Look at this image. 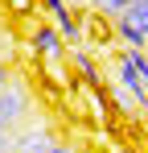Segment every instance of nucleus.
Masks as SVG:
<instances>
[{
	"mask_svg": "<svg viewBox=\"0 0 148 153\" xmlns=\"http://www.w3.org/2000/svg\"><path fill=\"white\" fill-rule=\"evenodd\" d=\"M78 25H82V42H91L95 50H111V46H115V25H111V17L86 8V13L78 17Z\"/></svg>",
	"mask_w": 148,
	"mask_h": 153,
	"instance_id": "1",
	"label": "nucleus"
},
{
	"mask_svg": "<svg viewBox=\"0 0 148 153\" xmlns=\"http://www.w3.org/2000/svg\"><path fill=\"white\" fill-rule=\"evenodd\" d=\"M29 50L37 58H49V62H62L66 58V46H62V33L53 25H33L29 29Z\"/></svg>",
	"mask_w": 148,
	"mask_h": 153,
	"instance_id": "2",
	"label": "nucleus"
},
{
	"mask_svg": "<svg viewBox=\"0 0 148 153\" xmlns=\"http://www.w3.org/2000/svg\"><path fill=\"white\" fill-rule=\"evenodd\" d=\"M66 58H70V66L82 75V83H91V87H103V75H99L95 58L82 50V42H74V46H66Z\"/></svg>",
	"mask_w": 148,
	"mask_h": 153,
	"instance_id": "3",
	"label": "nucleus"
},
{
	"mask_svg": "<svg viewBox=\"0 0 148 153\" xmlns=\"http://www.w3.org/2000/svg\"><path fill=\"white\" fill-rule=\"evenodd\" d=\"M115 21H123V25H132V29H140L148 37V0H127V8H123Z\"/></svg>",
	"mask_w": 148,
	"mask_h": 153,
	"instance_id": "4",
	"label": "nucleus"
},
{
	"mask_svg": "<svg viewBox=\"0 0 148 153\" xmlns=\"http://www.w3.org/2000/svg\"><path fill=\"white\" fill-rule=\"evenodd\" d=\"M4 4H8V13H12V17H29V13L37 8V0H4Z\"/></svg>",
	"mask_w": 148,
	"mask_h": 153,
	"instance_id": "5",
	"label": "nucleus"
},
{
	"mask_svg": "<svg viewBox=\"0 0 148 153\" xmlns=\"http://www.w3.org/2000/svg\"><path fill=\"white\" fill-rule=\"evenodd\" d=\"M37 4H41V8H45V17H49V21H53V17H58V13H66V8H70V4H66V0H37Z\"/></svg>",
	"mask_w": 148,
	"mask_h": 153,
	"instance_id": "6",
	"label": "nucleus"
},
{
	"mask_svg": "<svg viewBox=\"0 0 148 153\" xmlns=\"http://www.w3.org/2000/svg\"><path fill=\"white\" fill-rule=\"evenodd\" d=\"M8 79H12V71H8V62H4V58H0V87H4V83H8Z\"/></svg>",
	"mask_w": 148,
	"mask_h": 153,
	"instance_id": "7",
	"label": "nucleus"
},
{
	"mask_svg": "<svg viewBox=\"0 0 148 153\" xmlns=\"http://www.w3.org/2000/svg\"><path fill=\"white\" fill-rule=\"evenodd\" d=\"M0 46H4V25H0Z\"/></svg>",
	"mask_w": 148,
	"mask_h": 153,
	"instance_id": "8",
	"label": "nucleus"
},
{
	"mask_svg": "<svg viewBox=\"0 0 148 153\" xmlns=\"http://www.w3.org/2000/svg\"><path fill=\"white\" fill-rule=\"evenodd\" d=\"M66 4H78V0H66Z\"/></svg>",
	"mask_w": 148,
	"mask_h": 153,
	"instance_id": "9",
	"label": "nucleus"
}]
</instances>
